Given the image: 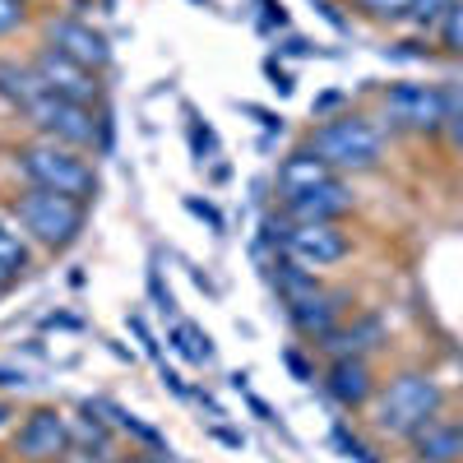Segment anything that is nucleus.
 Here are the masks:
<instances>
[{"label":"nucleus","instance_id":"nucleus-9","mask_svg":"<svg viewBox=\"0 0 463 463\" xmlns=\"http://www.w3.org/2000/svg\"><path fill=\"white\" fill-rule=\"evenodd\" d=\"M43 43L56 47L61 56H70V61L98 70V74L111 70V43H107V33L93 28V19H84V14H47L43 19Z\"/></svg>","mask_w":463,"mask_h":463},{"label":"nucleus","instance_id":"nucleus-22","mask_svg":"<svg viewBox=\"0 0 463 463\" xmlns=\"http://www.w3.org/2000/svg\"><path fill=\"white\" fill-rule=\"evenodd\" d=\"M167 343H172V353L185 357L190 366H209V362H213V338H209L195 320H172Z\"/></svg>","mask_w":463,"mask_h":463},{"label":"nucleus","instance_id":"nucleus-21","mask_svg":"<svg viewBox=\"0 0 463 463\" xmlns=\"http://www.w3.org/2000/svg\"><path fill=\"white\" fill-rule=\"evenodd\" d=\"M28 264H33V246L24 241L19 227H5L0 232V297H5L14 283H24Z\"/></svg>","mask_w":463,"mask_h":463},{"label":"nucleus","instance_id":"nucleus-30","mask_svg":"<svg viewBox=\"0 0 463 463\" xmlns=\"http://www.w3.org/2000/svg\"><path fill=\"white\" fill-rule=\"evenodd\" d=\"M440 139L463 158V89H449V121H445V135Z\"/></svg>","mask_w":463,"mask_h":463},{"label":"nucleus","instance_id":"nucleus-23","mask_svg":"<svg viewBox=\"0 0 463 463\" xmlns=\"http://www.w3.org/2000/svg\"><path fill=\"white\" fill-rule=\"evenodd\" d=\"M343 5L353 14H362L366 24H380V28H399L412 14V0H343Z\"/></svg>","mask_w":463,"mask_h":463},{"label":"nucleus","instance_id":"nucleus-36","mask_svg":"<svg viewBox=\"0 0 463 463\" xmlns=\"http://www.w3.org/2000/svg\"><path fill=\"white\" fill-rule=\"evenodd\" d=\"M241 111H246V116H255V121H260L269 135L283 130V116H279V111H269V107H260V102H241Z\"/></svg>","mask_w":463,"mask_h":463},{"label":"nucleus","instance_id":"nucleus-8","mask_svg":"<svg viewBox=\"0 0 463 463\" xmlns=\"http://www.w3.org/2000/svg\"><path fill=\"white\" fill-rule=\"evenodd\" d=\"M14 463H70V417L52 403H37L14 427Z\"/></svg>","mask_w":463,"mask_h":463},{"label":"nucleus","instance_id":"nucleus-20","mask_svg":"<svg viewBox=\"0 0 463 463\" xmlns=\"http://www.w3.org/2000/svg\"><path fill=\"white\" fill-rule=\"evenodd\" d=\"M325 279L316 274V269H306V264H297L292 255H274L269 260V288L279 292V301L288 306V301H297V297H306V292H316Z\"/></svg>","mask_w":463,"mask_h":463},{"label":"nucleus","instance_id":"nucleus-40","mask_svg":"<svg viewBox=\"0 0 463 463\" xmlns=\"http://www.w3.org/2000/svg\"><path fill=\"white\" fill-rule=\"evenodd\" d=\"M209 431H213V436H218L222 445H232V449H241V445H246V436H241V431H232V427H222V421H213Z\"/></svg>","mask_w":463,"mask_h":463},{"label":"nucleus","instance_id":"nucleus-38","mask_svg":"<svg viewBox=\"0 0 463 463\" xmlns=\"http://www.w3.org/2000/svg\"><path fill=\"white\" fill-rule=\"evenodd\" d=\"M316 10L329 19V28H338V33H347V14H343V5L338 0H316Z\"/></svg>","mask_w":463,"mask_h":463},{"label":"nucleus","instance_id":"nucleus-47","mask_svg":"<svg viewBox=\"0 0 463 463\" xmlns=\"http://www.w3.org/2000/svg\"><path fill=\"white\" fill-rule=\"evenodd\" d=\"M10 227V209H0V232H5Z\"/></svg>","mask_w":463,"mask_h":463},{"label":"nucleus","instance_id":"nucleus-5","mask_svg":"<svg viewBox=\"0 0 463 463\" xmlns=\"http://www.w3.org/2000/svg\"><path fill=\"white\" fill-rule=\"evenodd\" d=\"M449 121V89L440 84H390L380 89V126L408 139H440Z\"/></svg>","mask_w":463,"mask_h":463},{"label":"nucleus","instance_id":"nucleus-41","mask_svg":"<svg viewBox=\"0 0 463 463\" xmlns=\"http://www.w3.org/2000/svg\"><path fill=\"white\" fill-rule=\"evenodd\" d=\"M28 375L24 371H10V366H0V390H24Z\"/></svg>","mask_w":463,"mask_h":463},{"label":"nucleus","instance_id":"nucleus-26","mask_svg":"<svg viewBox=\"0 0 463 463\" xmlns=\"http://www.w3.org/2000/svg\"><path fill=\"white\" fill-rule=\"evenodd\" d=\"M185 130H190V153H195V163H209L213 153H218V135H213V126L209 121H200L195 111H185Z\"/></svg>","mask_w":463,"mask_h":463},{"label":"nucleus","instance_id":"nucleus-49","mask_svg":"<svg viewBox=\"0 0 463 463\" xmlns=\"http://www.w3.org/2000/svg\"><path fill=\"white\" fill-rule=\"evenodd\" d=\"M24 5H37V0H24Z\"/></svg>","mask_w":463,"mask_h":463},{"label":"nucleus","instance_id":"nucleus-32","mask_svg":"<svg viewBox=\"0 0 463 463\" xmlns=\"http://www.w3.org/2000/svg\"><path fill=\"white\" fill-rule=\"evenodd\" d=\"M283 366L292 371V380H301V384H311L316 380V362L301 353V347H283Z\"/></svg>","mask_w":463,"mask_h":463},{"label":"nucleus","instance_id":"nucleus-25","mask_svg":"<svg viewBox=\"0 0 463 463\" xmlns=\"http://www.w3.org/2000/svg\"><path fill=\"white\" fill-rule=\"evenodd\" d=\"M436 47H440L449 61H463V0L449 10V19L440 24V33H436Z\"/></svg>","mask_w":463,"mask_h":463},{"label":"nucleus","instance_id":"nucleus-31","mask_svg":"<svg viewBox=\"0 0 463 463\" xmlns=\"http://www.w3.org/2000/svg\"><path fill=\"white\" fill-rule=\"evenodd\" d=\"M185 209L195 213L200 222H209V232H218V237H222V232H227V218H222V209H218L213 200H200V195H185Z\"/></svg>","mask_w":463,"mask_h":463},{"label":"nucleus","instance_id":"nucleus-18","mask_svg":"<svg viewBox=\"0 0 463 463\" xmlns=\"http://www.w3.org/2000/svg\"><path fill=\"white\" fill-rule=\"evenodd\" d=\"M84 408H93L98 417H107V421H111V427H116V431H121V436H130V440H135V445H139L144 454H163V458L172 454V445H167V436H163L158 427H148V421H139L135 412H126L121 403H111V399H84Z\"/></svg>","mask_w":463,"mask_h":463},{"label":"nucleus","instance_id":"nucleus-11","mask_svg":"<svg viewBox=\"0 0 463 463\" xmlns=\"http://www.w3.org/2000/svg\"><path fill=\"white\" fill-rule=\"evenodd\" d=\"M347 311H353V288H329V283H320L316 292H306V297H297V301L283 306L288 325L301 338H311V343H320L334 325H343Z\"/></svg>","mask_w":463,"mask_h":463},{"label":"nucleus","instance_id":"nucleus-45","mask_svg":"<svg viewBox=\"0 0 463 463\" xmlns=\"http://www.w3.org/2000/svg\"><path fill=\"white\" fill-rule=\"evenodd\" d=\"M190 279H195V288H204V292H209V297H213V292H218V288H213V279H209V274H204V269H190Z\"/></svg>","mask_w":463,"mask_h":463},{"label":"nucleus","instance_id":"nucleus-35","mask_svg":"<svg viewBox=\"0 0 463 463\" xmlns=\"http://www.w3.org/2000/svg\"><path fill=\"white\" fill-rule=\"evenodd\" d=\"M130 334L144 343V353L153 357V362H163V347H158V338L148 334V325H144V316H130Z\"/></svg>","mask_w":463,"mask_h":463},{"label":"nucleus","instance_id":"nucleus-7","mask_svg":"<svg viewBox=\"0 0 463 463\" xmlns=\"http://www.w3.org/2000/svg\"><path fill=\"white\" fill-rule=\"evenodd\" d=\"M33 74H37V84H43L52 98H65V102H80V107H102L107 102V74L80 65V61H70L61 56L56 47H33L28 56Z\"/></svg>","mask_w":463,"mask_h":463},{"label":"nucleus","instance_id":"nucleus-12","mask_svg":"<svg viewBox=\"0 0 463 463\" xmlns=\"http://www.w3.org/2000/svg\"><path fill=\"white\" fill-rule=\"evenodd\" d=\"M390 343V329H384V320L375 311H357V316H347L343 325H334L320 343H311L316 353L325 362H338V357H375L380 347Z\"/></svg>","mask_w":463,"mask_h":463},{"label":"nucleus","instance_id":"nucleus-42","mask_svg":"<svg viewBox=\"0 0 463 463\" xmlns=\"http://www.w3.org/2000/svg\"><path fill=\"white\" fill-rule=\"evenodd\" d=\"M283 52H288V56H311V43H306V37H297V33H292L288 43H283Z\"/></svg>","mask_w":463,"mask_h":463},{"label":"nucleus","instance_id":"nucleus-2","mask_svg":"<svg viewBox=\"0 0 463 463\" xmlns=\"http://www.w3.org/2000/svg\"><path fill=\"white\" fill-rule=\"evenodd\" d=\"M384 130L380 116H366V111H338V116H325L306 130V148L316 158L329 163L334 176H366V172H380L384 167Z\"/></svg>","mask_w":463,"mask_h":463},{"label":"nucleus","instance_id":"nucleus-16","mask_svg":"<svg viewBox=\"0 0 463 463\" xmlns=\"http://www.w3.org/2000/svg\"><path fill=\"white\" fill-rule=\"evenodd\" d=\"M417 463H463V421L458 417H431L412 440H408Z\"/></svg>","mask_w":463,"mask_h":463},{"label":"nucleus","instance_id":"nucleus-19","mask_svg":"<svg viewBox=\"0 0 463 463\" xmlns=\"http://www.w3.org/2000/svg\"><path fill=\"white\" fill-rule=\"evenodd\" d=\"M43 93H47V89L37 84V74H33L28 61H0V102H5L10 111L24 116Z\"/></svg>","mask_w":463,"mask_h":463},{"label":"nucleus","instance_id":"nucleus-48","mask_svg":"<svg viewBox=\"0 0 463 463\" xmlns=\"http://www.w3.org/2000/svg\"><path fill=\"white\" fill-rule=\"evenodd\" d=\"M195 5H209V0H195Z\"/></svg>","mask_w":463,"mask_h":463},{"label":"nucleus","instance_id":"nucleus-4","mask_svg":"<svg viewBox=\"0 0 463 463\" xmlns=\"http://www.w3.org/2000/svg\"><path fill=\"white\" fill-rule=\"evenodd\" d=\"M10 163L19 172L24 185H37V190H56V195H74V200H84L93 204L98 200V167L89 153L80 148H70V144H56V139H28L10 153Z\"/></svg>","mask_w":463,"mask_h":463},{"label":"nucleus","instance_id":"nucleus-14","mask_svg":"<svg viewBox=\"0 0 463 463\" xmlns=\"http://www.w3.org/2000/svg\"><path fill=\"white\" fill-rule=\"evenodd\" d=\"M320 384L343 412H362V408H371V399L380 390V375H375L371 357H338L320 371Z\"/></svg>","mask_w":463,"mask_h":463},{"label":"nucleus","instance_id":"nucleus-43","mask_svg":"<svg viewBox=\"0 0 463 463\" xmlns=\"http://www.w3.org/2000/svg\"><path fill=\"white\" fill-rule=\"evenodd\" d=\"M107 463H167V458H163V454H144V449H139V454H130V458H107Z\"/></svg>","mask_w":463,"mask_h":463},{"label":"nucleus","instance_id":"nucleus-6","mask_svg":"<svg viewBox=\"0 0 463 463\" xmlns=\"http://www.w3.org/2000/svg\"><path fill=\"white\" fill-rule=\"evenodd\" d=\"M24 121L37 139H56V144H70L80 153H98V135H102V107H80V102H65V98H52L43 93L28 111Z\"/></svg>","mask_w":463,"mask_h":463},{"label":"nucleus","instance_id":"nucleus-13","mask_svg":"<svg viewBox=\"0 0 463 463\" xmlns=\"http://www.w3.org/2000/svg\"><path fill=\"white\" fill-rule=\"evenodd\" d=\"M279 209L292 222H347L357 213V190H353L347 176H329L316 190H306V195H297V200H288Z\"/></svg>","mask_w":463,"mask_h":463},{"label":"nucleus","instance_id":"nucleus-15","mask_svg":"<svg viewBox=\"0 0 463 463\" xmlns=\"http://www.w3.org/2000/svg\"><path fill=\"white\" fill-rule=\"evenodd\" d=\"M334 172H329V163L325 158H316L306 144H292V153H283V163H279V172H274V190H279V204H288V200H297V195H306V190H316L320 181H329Z\"/></svg>","mask_w":463,"mask_h":463},{"label":"nucleus","instance_id":"nucleus-34","mask_svg":"<svg viewBox=\"0 0 463 463\" xmlns=\"http://www.w3.org/2000/svg\"><path fill=\"white\" fill-rule=\"evenodd\" d=\"M343 102H347V93H343V89H329V93H320V98L311 102V116H316V121H325V116H338Z\"/></svg>","mask_w":463,"mask_h":463},{"label":"nucleus","instance_id":"nucleus-17","mask_svg":"<svg viewBox=\"0 0 463 463\" xmlns=\"http://www.w3.org/2000/svg\"><path fill=\"white\" fill-rule=\"evenodd\" d=\"M116 431L107 417H98L93 408H80V417L70 421V458H80V463H107L116 458Z\"/></svg>","mask_w":463,"mask_h":463},{"label":"nucleus","instance_id":"nucleus-46","mask_svg":"<svg viewBox=\"0 0 463 463\" xmlns=\"http://www.w3.org/2000/svg\"><path fill=\"white\" fill-rule=\"evenodd\" d=\"M10 417H14V403H10V399H0V427H10Z\"/></svg>","mask_w":463,"mask_h":463},{"label":"nucleus","instance_id":"nucleus-39","mask_svg":"<svg viewBox=\"0 0 463 463\" xmlns=\"http://www.w3.org/2000/svg\"><path fill=\"white\" fill-rule=\"evenodd\" d=\"M241 394H246V403H250V412H255L260 421H269V427H279V412H274V408H269V403H264L260 394H250V384H246V390H241Z\"/></svg>","mask_w":463,"mask_h":463},{"label":"nucleus","instance_id":"nucleus-29","mask_svg":"<svg viewBox=\"0 0 463 463\" xmlns=\"http://www.w3.org/2000/svg\"><path fill=\"white\" fill-rule=\"evenodd\" d=\"M329 440H334V445H338V449H343L347 458H357V463H380V458L371 454V445H366V440H362L357 431H347L343 421H338V427L329 431Z\"/></svg>","mask_w":463,"mask_h":463},{"label":"nucleus","instance_id":"nucleus-10","mask_svg":"<svg viewBox=\"0 0 463 463\" xmlns=\"http://www.w3.org/2000/svg\"><path fill=\"white\" fill-rule=\"evenodd\" d=\"M283 255H292L297 264L306 269H334L353 255V232L343 222H292L288 241H283Z\"/></svg>","mask_w":463,"mask_h":463},{"label":"nucleus","instance_id":"nucleus-3","mask_svg":"<svg viewBox=\"0 0 463 463\" xmlns=\"http://www.w3.org/2000/svg\"><path fill=\"white\" fill-rule=\"evenodd\" d=\"M10 222L24 232V241L47 250V255H65L89 227V204L74 195H56V190H37L24 185L10 200Z\"/></svg>","mask_w":463,"mask_h":463},{"label":"nucleus","instance_id":"nucleus-33","mask_svg":"<svg viewBox=\"0 0 463 463\" xmlns=\"http://www.w3.org/2000/svg\"><path fill=\"white\" fill-rule=\"evenodd\" d=\"M264 80H269V89H274L279 98H288V93H292V70H288V65H279L274 56H264Z\"/></svg>","mask_w":463,"mask_h":463},{"label":"nucleus","instance_id":"nucleus-1","mask_svg":"<svg viewBox=\"0 0 463 463\" xmlns=\"http://www.w3.org/2000/svg\"><path fill=\"white\" fill-rule=\"evenodd\" d=\"M445 384L431 375V371H394L390 380H380V390L371 399V431L384 436V440H412L431 417L445 412Z\"/></svg>","mask_w":463,"mask_h":463},{"label":"nucleus","instance_id":"nucleus-27","mask_svg":"<svg viewBox=\"0 0 463 463\" xmlns=\"http://www.w3.org/2000/svg\"><path fill=\"white\" fill-rule=\"evenodd\" d=\"M28 24H33V5H24V0H0V43L24 33Z\"/></svg>","mask_w":463,"mask_h":463},{"label":"nucleus","instance_id":"nucleus-24","mask_svg":"<svg viewBox=\"0 0 463 463\" xmlns=\"http://www.w3.org/2000/svg\"><path fill=\"white\" fill-rule=\"evenodd\" d=\"M458 5V0H412V14H408V28L417 33V37H431L440 33V24L449 19V10Z\"/></svg>","mask_w":463,"mask_h":463},{"label":"nucleus","instance_id":"nucleus-37","mask_svg":"<svg viewBox=\"0 0 463 463\" xmlns=\"http://www.w3.org/2000/svg\"><path fill=\"white\" fill-rule=\"evenodd\" d=\"M158 380L167 384V390H172L176 399H195V390H190V384H185V380H181V375H176L167 362H158Z\"/></svg>","mask_w":463,"mask_h":463},{"label":"nucleus","instance_id":"nucleus-28","mask_svg":"<svg viewBox=\"0 0 463 463\" xmlns=\"http://www.w3.org/2000/svg\"><path fill=\"white\" fill-rule=\"evenodd\" d=\"M144 283H148V301H153V311H158V316H172V320H176V301H172V292H167V283H163V269H158V260L148 264Z\"/></svg>","mask_w":463,"mask_h":463},{"label":"nucleus","instance_id":"nucleus-44","mask_svg":"<svg viewBox=\"0 0 463 463\" xmlns=\"http://www.w3.org/2000/svg\"><path fill=\"white\" fill-rule=\"evenodd\" d=\"M47 329H80L74 316H47Z\"/></svg>","mask_w":463,"mask_h":463}]
</instances>
